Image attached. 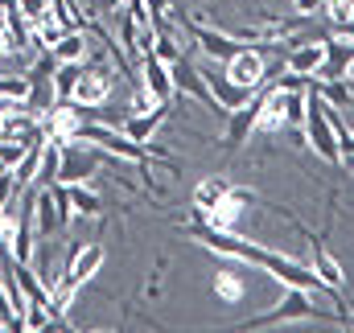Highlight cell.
Returning a JSON list of instances; mask_svg holds the SVG:
<instances>
[{
  "label": "cell",
  "instance_id": "obj_22",
  "mask_svg": "<svg viewBox=\"0 0 354 333\" xmlns=\"http://www.w3.org/2000/svg\"><path fill=\"white\" fill-rule=\"evenodd\" d=\"M87 62V58H83ZM83 62H54V75H50V86H54V99H71L75 95V83L83 75Z\"/></svg>",
  "mask_w": 354,
  "mask_h": 333
},
{
  "label": "cell",
  "instance_id": "obj_1",
  "mask_svg": "<svg viewBox=\"0 0 354 333\" xmlns=\"http://www.w3.org/2000/svg\"><path fill=\"white\" fill-rule=\"evenodd\" d=\"M79 140H87V144L103 149V153H111V157H120V161H132V165L145 173V181H149V185H157V181H153V169H149V149H145L140 140H132L128 132H120L115 124H103V120H83Z\"/></svg>",
  "mask_w": 354,
  "mask_h": 333
},
{
  "label": "cell",
  "instance_id": "obj_11",
  "mask_svg": "<svg viewBox=\"0 0 354 333\" xmlns=\"http://www.w3.org/2000/svg\"><path fill=\"white\" fill-rule=\"evenodd\" d=\"M140 86H149L161 103H169V99L177 95L174 66H169V62H161L157 54H145V58H140Z\"/></svg>",
  "mask_w": 354,
  "mask_h": 333
},
{
  "label": "cell",
  "instance_id": "obj_6",
  "mask_svg": "<svg viewBox=\"0 0 354 333\" xmlns=\"http://www.w3.org/2000/svg\"><path fill=\"white\" fill-rule=\"evenodd\" d=\"M185 29L194 33L198 50H202V54H210V58H218V62H227L231 54H239L243 46H252V41H243L235 29H214V25H206V17H189V21H185Z\"/></svg>",
  "mask_w": 354,
  "mask_h": 333
},
{
  "label": "cell",
  "instance_id": "obj_31",
  "mask_svg": "<svg viewBox=\"0 0 354 333\" xmlns=\"http://www.w3.org/2000/svg\"><path fill=\"white\" fill-rule=\"evenodd\" d=\"M17 8H21V12L29 17V25H33V21H41V17L50 12V0H17Z\"/></svg>",
  "mask_w": 354,
  "mask_h": 333
},
{
  "label": "cell",
  "instance_id": "obj_25",
  "mask_svg": "<svg viewBox=\"0 0 354 333\" xmlns=\"http://www.w3.org/2000/svg\"><path fill=\"white\" fill-rule=\"evenodd\" d=\"M326 17H330V25H334L338 33L354 29V0H326ZM346 37H351V33H346Z\"/></svg>",
  "mask_w": 354,
  "mask_h": 333
},
{
  "label": "cell",
  "instance_id": "obj_18",
  "mask_svg": "<svg viewBox=\"0 0 354 333\" xmlns=\"http://www.w3.org/2000/svg\"><path fill=\"white\" fill-rule=\"evenodd\" d=\"M50 54H54V62H83L91 54L87 33H83V29H66V33L50 46Z\"/></svg>",
  "mask_w": 354,
  "mask_h": 333
},
{
  "label": "cell",
  "instance_id": "obj_17",
  "mask_svg": "<svg viewBox=\"0 0 354 333\" xmlns=\"http://www.w3.org/2000/svg\"><path fill=\"white\" fill-rule=\"evenodd\" d=\"M284 86H268L264 107H260V120H256V132H284Z\"/></svg>",
  "mask_w": 354,
  "mask_h": 333
},
{
  "label": "cell",
  "instance_id": "obj_26",
  "mask_svg": "<svg viewBox=\"0 0 354 333\" xmlns=\"http://www.w3.org/2000/svg\"><path fill=\"white\" fill-rule=\"evenodd\" d=\"M136 17L128 12V17H120V41H124V58L128 62H140V46H136Z\"/></svg>",
  "mask_w": 354,
  "mask_h": 333
},
{
  "label": "cell",
  "instance_id": "obj_21",
  "mask_svg": "<svg viewBox=\"0 0 354 333\" xmlns=\"http://www.w3.org/2000/svg\"><path fill=\"white\" fill-rule=\"evenodd\" d=\"M41 149H46V140H33V144L25 149L21 165L12 169V181H17V189H29V185H37V173H41Z\"/></svg>",
  "mask_w": 354,
  "mask_h": 333
},
{
  "label": "cell",
  "instance_id": "obj_3",
  "mask_svg": "<svg viewBox=\"0 0 354 333\" xmlns=\"http://www.w3.org/2000/svg\"><path fill=\"white\" fill-rule=\"evenodd\" d=\"M301 136H305V144H309L322 161L338 165V144H342V136H338L334 115H330V107H326V99H322L317 91H305V124H301Z\"/></svg>",
  "mask_w": 354,
  "mask_h": 333
},
{
  "label": "cell",
  "instance_id": "obj_12",
  "mask_svg": "<svg viewBox=\"0 0 354 333\" xmlns=\"http://www.w3.org/2000/svg\"><path fill=\"white\" fill-rule=\"evenodd\" d=\"M202 75V83H206V91L214 95V103H218V111H235L239 103H248L252 99V91H243V86H235L223 70H214V66H202L198 70Z\"/></svg>",
  "mask_w": 354,
  "mask_h": 333
},
{
  "label": "cell",
  "instance_id": "obj_2",
  "mask_svg": "<svg viewBox=\"0 0 354 333\" xmlns=\"http://www.w3.org/2000/svg\"><path fill=\"white\" fill-rule=\"evenodd\" d=\"M313 317H326V309L317 305V292L284 284V296L268 313L252 317V321H239V330H276V325H297V321H313Z\"/></svg>",
  "mask_w": 354,
  "mask_h": 333
},
{
  "label": "cell",
  "instance_id": "obj_34",
  "mask_svg": "<svg viewBox=\"0 0 354 333\" xmlns=\"http://www.w3.org/2000/svg\"><path fill=\"white\" fill-rule=\"evenodd\" d=\"M120 4H124V0H95L99 12H120Z\"/></svg>",
  "mask_w": 354,
  "mask_h": 333
},
{
  "label": "cell",
  "instance_id": "obj_24",
  "mask_svg": "<svg viewBox=\"0 0 354 333\" xmlns=\"http://www.w3.org/2000/svg\"><path fill=\"white\" fill-rule=\"evenodd\" d=\"M0 103H29V79L25 75H0Z\"/></svg>",
  "mask_w": 354,
  "mask_h": 333
},
{
  "label": "cell",
  "instance_id": "obj_30",
  "mask_svg": "<svg viewBox=\"0 0 354 333\" xmlns=\"http://www.w3.org/2000/svg\"><path fill=\"white\" fill-rule=\"evenodd\" d=\"M338 165L354 177V132H342V144H338Z\"/></svg>",
  "mask_w": 354,
  "mask_h": 333
},
{
  "label": "cell",
  "instance_id": "obj_13",
  "mask_svg": "<svg viewBox=\"0 0 354 333\" xmlns=\"http://www.w3.org/2000/svg\"><path fill=\"white\" fill-rule=\"evenodd\" d=\"M322 62H326V41H301V46L288 50L284 70L288 75H301V79H313L322 70Z\"/></svg>",
  "mask_w": 354,
  "mask_h": 333
},
{
  "label": "cell",
  "instance_id": "obj_10",
  "mask_svg": "<svg viewBox=\"0 0 354 333\" xmlns=\"http://www.w3.org/2000/svg\"><path fill=\"white\" fill-rule=\"evenodd\" d=\"M107 95H111V70H103V66H95V62H83V75H79V83H75L71 103L95 111V107L107 103Z\"/></svg>",
  "mask_w": 354,
  "mask_h": 333
},
{
  "label": "cell",
  "instance_id": "obj_7",
  "mask_svg": "<svg viewBox=\"0 0 354 333\" xmlns=\"http://www.w3.org/2000/svg\"><path fill=\"white\" fill-rule=\"evenodd\" d=\"M223 75H227L235 86H243V91H256V86L268 79V54H264V46H243L239 54H231V58L223 62Z\"/></svg>",
  "mask_w": 354,
  "mask_h": 333
},
{
  "label": "cell",
  "instance_id": "obj_35",
  "mask_svg": "<svg viewBox=\"0 0 354 333\" xmlns=\"http://www.w3.org/2000/svg\"><path fill=\"white\" fill-rule=\"evenodd\" d=\"M346 79H351V83H354V62H351V70H346Z\"/></svg>",
  "mask_w": 354,
  "mask_h": 333
},
{
  "label": "cell",
  "instance_id": "obj_15",
  "mask_svg": "<svg viewBox=\"0 0 354 333\" xmlns=\"http://www.w3.org/2000/svg\"><path fill=\"white\" fill-rule=\"evenodd\" d=\"M165 120H169V103H161V107H153V111H140V115H128V120H124V132H128L132 140L149 144Z\"/></svg>",
  "mask_w": 354,
  "mask_h": 333
},
{
  "label": "cell",
  "instance_id": "obj_32",
  "mask_svg": "<svg viewBox=\"0 0 354 333\" xmlns=\"http://www.w3.org/2000/svg\"><path fill=\"white\" fill-rule=\"evenodd\" d=\"M17 193H21V189H17L12 173H0V210H4V206H12V202H17Z\"/></svg>",
  "mask_w": 354,
  "mask_h": 333
},
{
  "label": "cell",
  "instance_id": "obj_16",
  "mask_svg": "<svg viewBox=\"0 0 354 333\" xmlns=\"http://www.w3.org/2000/svg\"><path fill=\"white\" fill-rule=\"evenodd\" d=\"M33 231H37V239H50L54 231H62V227H58V210H54L50 185H41V189L33 193Z\"/></svg>",
  "mask_w": 354,
  "mask_h": 333
},
{
  "label": "cell",
  "instance_id": "obj_5",
  "mask_svg": "<svg viewBox=\"0 0 354 333\" xmlns=\"http://www.w3.org/2000/svg\"><path fill=\"white\" fill-rule=\"evenodd\" d=\"M103 165V149H95L87 140H66L62 144V161H58V177L54 181H66V185H75V181H91L95 173Z\"/></svg>",
  "mask_w": 354,
  "mask_h": 333
},
{
  "label": "cell",
  "instance_id": "obj_14",
  "mask_svg": "<svg viewBox=\"0 0 354 333\" xmlns=\"http://www.w3.org/2000/svg\"><path fill=\"white\" fill-rule=\"evenodd\" d=\"M223 193H231V177L227 173H210V177H202L198 185H194V198H189V206H194V218H202Z\"/></svg>",
  "mask_w": 354,
  "mask_h": 333
},
{
  "label": "cell",
  "instance_id": "obj_20",
  "mask_svg": "<svg viewBox=\"0 0 354 333\" xmlns=\"http://www.w3.org/2000/svg\"><path fill=\"white\" fill-rule=\"evenodd\" d=\"M210 284H214V296H218L223 305H239V301L248 296V284H243V276H239V272H231V267H218Z\"/></svg>",
  "mask_w": 354,
  "mask_h": 333
},
{
  "label": "cell",
  "instance_id": "obj_9",
  "mask_svg": "<svg viewBox=\"0 0 354 333\" xmlns=\"http://www.w3.org/2000/svg\"><path fill=\"white\" fill-rule=\"evenodd\" d=\"M248 206H256V198H252L248 189H235V185H231V193H223V198H218L202 218H194V222H206V227H214V231H239Z\"/></svg>",
  "mask_w": 354,
  "mask_h": 333
},
{
  "label": "cell",
  "instance_id": "obj_19",
  "mask_svg": "<svg viewBox=\"0 0 354 333\" xmlns=\"http://www.w3.org/2000/svg\"><path fill=\"white\" fill-rule=\"evenodd\" d=\"M334 111H346V107H354V83L346 79V75H338V79H317V86H313Z\"/></svg>",
  "mask_w": 354,
  "mask_h": 333
},
{
  "label": "cell",
  "instance_id": "obj_33",
  "mask_svg": "<svg viewBox=\"0 0 354 333\" xmlns=\"http://www.w3.org/2000/svg\"><path fill=\"white\" fill-rule=\"evenodd\" d=\"M292 8H297V17H317V12H326V0H292Z\"/></svg>",
  "mask_w": 354,
  "mask_h": 333
},
{
  "label": "cell",
  "instance_id": "obj_4",
  "mask_svg": "<svg viewBox=\"0 0 354 333\" xmlns=\"http://www.w3.org/2000/svg\"><path fill=\"white\" fill-rule=\"evenodd\" d=\"M301 235H305V243H309V267L317 272V280L326 284V292L334 296V305H338V313H346V301H342V284H346V267L326 251V243L313 235V231H305L301 227Z\"/></svg>",
  "mask_w": 354,
  "mask_h": 333
},
{
  "label": "cell",
  "instance_id": "obj_23",
  "mask_svg": "<svg viewBox=\"0 0 354 333\" xmlns=\"http://www.w3.org/2000/svg\"><path fill=\"white\" fill-rule=\"evenodd\" d=\"M71 189V206H75V214H83V218H99L103 214V198L91 189L87 181H75V185H66Z\"/></svg>",
  "mask_w": 354,
  "mask_h": 333
},
{
  "label": "cell",
  "instance_id": "obj_28",
  "mask_svg": "<svg viewBox=\"0 0 354 333\" xmlns=\"http://www.w3.org/2000/svg\"><path fill=\"white\" fill-rule=\"evenodd\" d=\"M50 193H54V210H58V227H66L75 218V206H71V189L66 181H50Z\"/></svg>",
  "mask_w": 354,
  "mask_h": 333
},
{
  "label": "cell",
  "instance_id": "obj_27",
  "mask_svg": "<svg viewBox=\"0 0 354 333\" xmlns=\"http://www.w3.org/2000/svg\"><path fill=\"white\" fill-rule=\"evenodd\" d=\"M284 124L301 132V124H305V91H284Z\"/></svg>",
  "mask_w": 354,
  "mask_h": 333
},
{
  "label": "cell",
  "instance_id": "obj_8",
  "mask_svg": "<svg viewBox=\"0 0 354 333\" xmlns=\"http://www.w3.org/2000/svg\"><path fill=\"white\" fill-rule=\"evenodd\" d=\"M264 95H268V86L260 83L256 91H252L248 103H239L235 111H227V115H231V120H227V149H231V153H239V149L252 140L256 120H260V107H264Z\"/></svg>",
  "mask_w": 354,
  "mask_h": 333
},
{
  "label": "cell",
  "instance_id": "obj_36",
  "mask_svg": "<svg viewBox=\"0 0 354 333\" xmlns=\"http://www.w3.org/2000/svg\"><path fill=\"white\" fill-rule=\"evenodd\" d=\"M0 330H4V325H0Z\"/></svg>",
  "mask_w": 354,
  "mask_h": 333
},
{
  "label": "cell",
  "instance_id": "obj_29",
  "mask_svg": "<svg viewBox=\"0 0 354 333\" xmlns=\"http://www.w3.org/2000/svg\"><path fill=\"white\" fill-rule=\"evenodd\" d=\"M12 235H17V210L4 206V210H0V251H4V255L12 251Z\"/></svg>",
  "mask_w": 354,
  "mask_h": 333
}]
</instances>
